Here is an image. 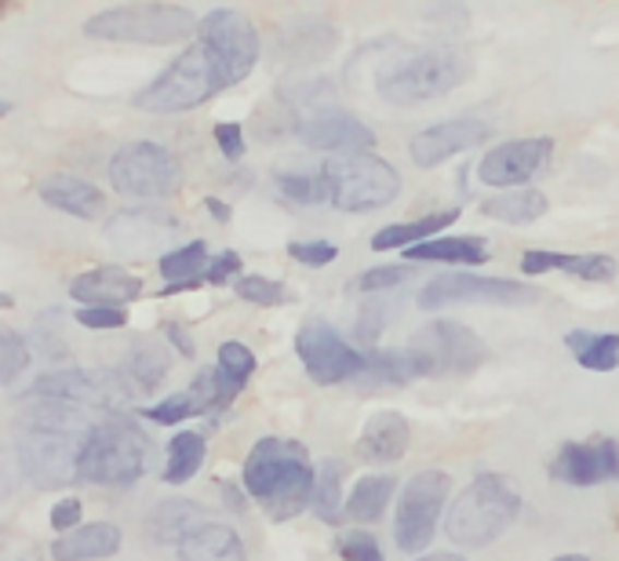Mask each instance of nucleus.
Masks as SVG:
<instances>
[{
  "label": "nucleus",
  "mask_w": 619,
  "mask_h": 561,
  "mask_svg": "<svg viewBox=\"0 0 619 561\" xmlns=\"http://www.w3.org/2000/svg\"><path fill=\"white\" fill-rule=\"evenodd\" d=\"M313 481H318V467L302 441L259 438L245 456L241 485L277 525L307 511L313 500Z\"/></svg>",
  "instance_id": "f257e3e1"
},
{
  "label": "nucleus",
  "mask_w": 619,
  "mask_h": 561,
  "mask_svg": "<svg viewBox=\"0 0 619 561\" xmlns=\"http://www.w3.org/2000/svg\"><path fill=\"white\" fill-rule=\"evenodd\" d=\"M471 73L474 62L460 45H422L401 51L386 67H379L376 92L383 103L412 110V106L438 103L455 88H463Z\"/></svg>",
  "instance_id": "f03ea898"
},
{
  "label": "nucleus",
  "mask_w": 619,
  "mask_h": 561,
  "mask_svg": "<svg viewBox=\"0 0 619 561\" xmlns=\"http://www.w3.org/2000/svg\"><path fill=\"white\" fill-rule=\"evenodd\" d=\"M521 511H525V500H521L517 485L507 474L481 470L449 506L444 536L463 550H485L517 522Z\"/></svg>",
  "instance_id": "7ed1b4c3"
},
{
  "label": "nucleus",
  "mask_w": 619,
  "mask_h": 561,
  "mask_svg": "<svg viewBox=\"0 0 619 561\" xmlns=\"http://www.w3.org/2000/svg\"><path fill=\"white\" fill-rule=\"evenodd\" d=\"M226 88H230V84H226L223 67L198 40V45L182 48L179 56L146 84V88H139L132 106L139 114L179 117V114L198 110L204 103H212L215 95H223Z\"/></svg>",
  "instance_id": "20e7f679"
},
{
  "label": "nucleus",
  "mask_w": 619,
  "mask_h": 561,
  "mask_svg": "<svg viewBox=\"0 0 619 561\" xmlns=\"http://www.w3.org/2000/svg\"><path fill=\"white\" fill-rule=\"evenodd\" d=\"M201 19L182 4H165V0H132V4H114L95 12L84 23V34L92 40H110V45H146L165 48L190 40L198 34Z\"/></svg>",
  "instance_id": "39448f33"
},
{
  "label": "nucleus",
  "mask_w": 619,
  "mask_h": 561,
  "mask_svg": "<svg viewBox=\"0 0 619 561\" xmlns=\"http://www.w3.org/2000/svg\"><path fill=\"white\" fill-rule=\"evenodd\" d=\"M150 445L146 430L132 419L110 416L103 423H92L81 445V481L106 485V489H132L150 470Z\"/></svg>",
  "instance_id": "423d86ee"
},
{
  "label": "nucleus",
  "mask_w": 619,
  "mask_h": 561,
  "mask_svg": "<svg viewBox=\"0 0 619 561\" xmlns=\"http://www.w3.org/2000/svg\"><path fill=\"white\" fill-rule=\"evenodd\" d=\"M324 171L332 182V208L346 215L379 212L394 204L401 193V171L372 150L324 160Z\"/></svg>",
  "instance_id": "0eeeda50"
},
{
  "label": "nucleus",
  "mask_w": 619,
  "mask_h": 561,
  "mask_svg": "<svg viewBox=\"0 0 619 561\" xmlns=\"http://www.w3.org/2000/svg\"><path fill=\"white\" fill-rule=\"evenodd\" d=\"M110 187L132 201H165L176 198L182 187V160L176 150L154 139H135L114 150L110 157Z\"/></svg>",
  "instance_id": "6e6552de"
},
{
  "label": "nucleus",
  "mask_w": 619,
  "mask_h": 561,
  "mask_svg": "<svg viewBox=\"0 0 619 561\" xmlns=\"http://www.w3.org/2000/svg\"><path fill=\"white\" fill-rule=\"evenodd\" d=\"M416 380H438V375H471L488 361L485 339L471 325L452 318H433L408 339Z\"/></svg>",
  "instance_id": "1a4fd4ad"
},
{
  "label": "nucleus",
  "mask_w": 619,
  "mask_h": 561,
  "mask_svg": "<svg viewBox=\"0 0 619 561\" xmlns=\"http://www.w3.org/2000/svg\"><path fill=\"white\" fill-rule=\"evenodd\" d=\"M452 478L444 470H419L401 485L397 511H394V544L401 554H427L433 536H438L441 514L449 506Z\"/></svg>",
  "instance_id": "9d476101"
},
{
  "label": "nucleus",
  "mask_w": 619,
  "mask_h": 561,
  "mask_svg": "<svg viewBox=\"0 0 619 561\" xmlns=\"http://www.w3.org/2000/svg\"><path fill=\"white\" fill-rule=\"evenodd\" d=\"M88 434V430H84ZM84 434L73 430H45V427H19L15 438V467L37 489H70L81 481V445Z\"/></svg>",
  "instance_id": "9b49d317"
},
{
  "label": "nucleus",
  "mask_w": 619,
  "mask_h": 561,
  "mask_svg": "<svg viewBox=\"0 0 619 561\" xmlns=\"http://www.w3.org/2000/svg\"><path fill=\"white\" fill-rule=\"evenodd\" d=\"M539 288L528 285V280H510V277H485L474 274V270H460V274H441L430 277L427 285L419 288L416 303L419 310H449V307H463V303H477V307H525L536 303Z\"/></svg>",
  "instance_id": "f8f14e48"
},
{
  "label": "nucleus",
  "mask_w": 619,
  "mask_h": 561,
  "mask_svg": "<svg viewBox=\"0 0 619 561\" xmlns=\"http://www.w3.org/2000/svg\"><path fill=\"white\" fill-rule=\"evenodd\" d=\"M288 135H296L313 154H365L376 146V128L361 121L354 110H346L340 103H321L310 110L288 114Z\"/></svg>",
  "instance_id": "ddd939ff"
},
{
  "label": "nucleus",
  "mask_w": 619,
  "mask_h": 561,
  "mask_svg": "<svg viewBox=\"0 0 619 561\" xmlns=\"http://www.w3.org/2000/svg\"><path fill=\"white\" fill-rule=\"evenodd\" d=\"M296 358L318 386L350 383L365 369V350L343 336L340 329L321 318L302 321L296 332Z\"/></svg>",
  "instance_id": "4468645a"
},
{
  "label": "nucleus",
  "mask_w": 619,
  "mask_h": 561,
  "mask_svg": "<svg viewBox=\"0 0 619 561\" xmlns=\"http://www.w3.org/2000/svg\"><path fill=\"white\" fill-rule=\"evenodd\" d=\"M198 40L223 67L230 88L241 84L248 73L259 67V56H263V37H259L255 23L245 12H237V8H212V12L201 19Z\"/></svg>",
  "instance_id": "2eb2a0df"
},
{
  "label": "nucleus",
  "mask_w": 619,
  "mask_h": 561,
  "mask_svg": "<svg viewBox=\"0 0 619 561\" xmlns=\"http://www.w3.org/2000/svg\"><path fill=\"white\" fill-rule=\"evenodd\" d=\"M553 139L550 135H525V139H507L485 150V157L477 160V179L481 187L492 190H517L528 187L532 179H539L553 160Z\"/></svg>",
  "instance_id": "dca6fc26"
},
{
  "label": "nucleus",
  "mask_w": 619,
  "mask_h": 561,
  "mask_svg": "<svg viewBox=\"0 0 619 561\" xmlns=\"http://www.w3.org/2000/svg\"><path fill=\"white\" fill-rule=\"evenodd\" d=\"M547 474L569 489H597V485L619 481V441L591 438V441H564L553 452Z\"/></svg>",
  "instance_id": "f3484780"
},
{
  "label": "nucleus",
  "mask_w": 619,
  "mask_h": 561,
  "mask_svg": "<svg viewBox=\"0 0 619 561\" xmlns=\"http://www.w3.org/2000/svg\"><path fill=\"white\" fill-rule=\"evenodd\" d=\"M488 135H492V124L481 121V117H449V121H433L412 135L408 157L416 168L430 171L441 168L444 160L466 154V150L488 143Z\"/></svg>",
  "instance_id": "a211bd4d"
},
{
  "label": "nucleus",
  "mask_w": 619,
  "mask_h": 561,
  "mask_svg": "<svg viewBox=\"0 0 619 561\" xmlns=\"http://www.w3.org/2000/svg\"><path fill=\"white\" fill-rule=\"evenodd\" d=\"M340 40L343 34L332 19H321V15L288 19L274 37V56L285 62V67H313V62L332 59Z\"/></svg>",
  "instance_id": "6ab92c4d"
},
{
  "label": "nucleus",
  "mask_w": 619,
  "mask_h": 561,
  "mask_svg": "<svg viewBox=\"0 0 619 561\" xmlns=\"http://www.w3.org/2000/svg\"><path fill=\"white\" fill-rule=\"evenodd\" d=\"M517 266L525 277H543L550 270H561V274L591 280V285H602V280H612L619 274V263L608 252H550V248H528Z\"/></svg>",
  "instance_id": "aec40b11"
},
{
  "label": "nucleus",
  "mask_w": 619,
  "mask_h": 561,
  "mask_svg": "<svg viewBox=\"0 0 619 561\" xmlns=\"http://www.w3.org/2000/svg\"><path fill=\"white\" fill-rule=\"evenodd\" d=\"M29 402H59V405H81V408H95L110 402V380H95L92 372L84 369H56L45 372L40 380L29 386Z\"/></svg>",
  "instance_id": "412c9836"
},
{
  "label": "nucleus",
  "mask_w": 619,
  "mask_h": 561,
  "mask_svg": "<svg viewBox=\"0 0 619 561\" xmlns=\"http://www.w3.org/2000/svg\"><path fill=\"white\" fill-rule=\"evenodd\" d=\"M412 445V423L405 419V413H394V408H383L365 423L361 438H357V459L365 463H397L405 459V452Z\"/></svg>",
  "instance_id": "4be33fe9"
},
{
  "label": "nucleus",
  "mask_w": 619,
  "mask_h": 561,
  "mask_svg": "<svg viewBox=\"0 0 619 561\" xmlns=\"http://www.w3.org/2000/svg\"><path fill=\"white\" fill-rule=\"evenodd\" d=\"M40 201L48 204V208H56L62 215H73V219H103L106 215V193L95 187V182L81 179V176H67V171H59V176H48L40 182Z\"/></svg>",
  "instance_id": "5701e85b"
},
{
  "label": "nucleus",
  "mask_w": 619,
  "mask_h": 561,
  "mask_svg": "<svg viewBox=\"0 0 619 561\" xmlns=\"http://www.w3.org/2000/svg\"><path fill=\"white\" fill-rule=\"evenodd\" d=\"M124 547L121 525L114 522H88L70 533H62L51 544V561H106Z\"/></svg>",
  "instance_id": "b1692460"
},
{
  "label": "nucleus",
  "mask_w": 619,
  "mask_h": 561,
  "mask_svg": "<svg viewBox=\"0 0 619 561\" xmlns=\"http://www.w3.org/2000/svg\"><path fill=\"white\" fill-rule=\"evenodd\" d=\"M70 296L78 303H132L143 296V280L124 266H92L70 280Z\"/></svg>",
  "instance_id": "393cba45"
},
{
  "label": "nucleus",
  "mask_w": 619,
  "mask_h": 561,
  "mask_svg": "<svg viewBox=\"0 0 619 561\" xmlns=\"http://www.w3.org/2000/svg\"><path fill=\"white\" fill-rule=\"evenodd\" d=\"M488 259H492V252H488V241L485 237H471V234H463V237H430V241H419V244H412L405 248V263H441V266H485Z\"/></svg>",
  "instance_id": "a878e982"
},
{
  "label": "nucleus",
  "mask_w": 619,
  "mask_h": 561,
  "mask_svg": "<svg viewBox=\"0 0 619 561\" xmlns=\"http://www.w3.org/2000/svg\"><path fill=\"white\" fill-rule=\"evenodd\" d=\"M209 511L198 500H187V496H171V500H160L154 511L146 514V536L154 539L157 547H179Z\"/></svg>",
  "instance_id": "bb28decb"
},
{
  "label": "nucleus",
  "mask_w": 619,
  "mask_h": 561,
  "mask_svg": "<svg viewBox=\"0 0 619 561\" xmlns=\"http://www.w3.org/2000/svg\"><path fill=\"white\" fill-rule=\"evenodd\" d=\"M179 230V219L150 208H128L110 223V241L117 248H124L128 255H143L150 244L165 241L168 234Z\"/></svg>",
  "instance_id": "cd10ccee"
},
{
  "label": "nucleus",
  "mask_w": 619,
  "mask_h": 561,
  "mask_svg": "<svg viewBox=\"0 0 619 561\" xmlns=\"http://www.w3.org/2000/svg\"><path fill=\"white\" fill-rule=\"evenodd\" d=\"M179 561H248V550L234 525L201 522L179 544Z\"/></svg>",
  "instance_id": "c85d7f7f"
},
{
  "label": "nucleus",
  "mask_w": 619,
  "mask_h": 561,
  "mask_svg": "<svg viewBox=\"0 0 619 561\" xmlns=\"http://www.w3.org/2000/svg\"><path fill=\"white\" fill-rule=\"evenodd\" d=\"M270 182H274V193L291 208H321V204H332V182L324 165L313 168H274L270 171Z\"/></svg>",
  "instance_id": "c756f323"
},
{
  "label": "nucleus",
  "mask_w": 619,
  "mask_h": 561,
  "mask_svg": "<svg viewBox=\"0 0 619 561\" xmlns=\"http://www.w3.org/2000/svg\"><path fill=\"white\" fill-rule=\"evenodd\" d=\"M452 223H460V208H441V212H430L422 219H412V223H386L379 226L372 234V252H405V248L419 244V241H430L449 230Z\"/></svg>",
  "instance_id": "7c9ffc66"
},
{
  "label": "nucleus",
  "mask_w": 619,
  "mask_h": 561,
  "mask_svg": "<svg viewBox=\"0 0 619 561\" xmlns=\"http://www.w3.org/2000/svg\"><path fill=\"white\" fill-rule=\"evenodd\" d=\"M168 372H171V361L157 343H135V347L124 354V361L117 365V375L124 380L132 397L160 391V383L168 380Z\"/></svg>",
  "instance_id": "2f4dec72"
},
{
  "label": "nucleus",
  "mask_w": 619,
  "mask_h": 561,
  "mask_svg": "<svg viewBox=\"0 0 619 561\" xmlns=\"http://www.w3.org/2000/svg\"><path fill=\"white\" fill-rule=\"evenodd\" d=\"M547 212H550L547 193L532 190V187L503 190V193H496V198L481 201V215H488L492 223H503V226H532Z\"/></svg>",
  "instance_id": "473e14b6"
},
{
  "label": "nucleus",
  "mask_w": 619,
  "mask_h": 561,
  "mask_svg": "<svg viewBox=\"0 0 619 561\" xmlns=\"http://www.w3.org/2000/svg\"><path fill=\"white\" fill-rule=\"evenodd\" d=\"M394 492H397V478H390V474H365V478H357L354 489L346 492V522L354 525L383 522Z\"/></svg>",
  "instance_id": "72a5a7b5"
},
{
  "label": "nucleus",
  "mask_w": 619,
  "mask_h": 561,
  "mask_svg": "<svg viewBox=\"0 0 619 561\" xmlns=\"http://www.w3.org/2000/svg\"><path fill=\"white\" fill-rule=\"evenodd\" d=\"M564 347L575 358V365L586 372H616L619 369V332H591V329H572L564 332Z\"/></svg>",
  "instance_id": "f704fd0d"
},
{
  "label": "nucleus",
  "mask_w": 619,
  "mask_h": 561,
  "mask_svg": "<svg viewBox=\"0 0 619 561\" xmlns=\"http://www.w3.org/2000/svg\"><path fill=\"white\" fill-rule=\"evenodd\" d=\"M204 456H209V438L198 434V430H179L168 441V456H165V470L160 478L165 485H187L190 478H198V470L204 467Z\"/></svg>",
  "instance_id": "c9c22d12"
},
{
  "label": "nucleus",
  "mask_w": 619,
  "mask_h": 561,
  "mask_svg": "<svg viewBox=\"0 0 619 561\" xmlns=\"http://www.w3.org/2000/svg\"><path fill=\"white\" fill-rule=\"evenodd\" d=\"M343 474L346 467L340 459H324L318 467V481H313V500L310 511L318 522L340 528L346 522V496H343Z\"/></svg>",
  "instance_id": "e433bc0d"
},
{
  "label": "nucleus",
  "mask_w": 619,
  "mask_h": 561,
  "mask_svg": "<svg viewBox=\"0 0 619 561\" xmlns=\"http://www.w3.org/2000/svg\"><path fill=\"white\" fill-rule=\"evenodd\" d=\"M368 386H405L416 380L408 347H372L365 350V369L357 375Z\"/></svg>",
  "instance_id": "4c0bfd02"
},
{
  "label": "nucleus",
  "mask_w": 619,
  "mask_h": 561,
  "mask_svg": "<svg viewBox=\"0 0 619 561\" xmlns=\"http://www.w3.org/2000/svg\"><path fill=\"white\" fill-rule=\"evenodd\" d=\"M209 259H212L209 244L198 237V241L168 248V252L157 259V270L165 280H201L204 270H209Z\"/></svg>",
  "instance_id": "58836bf2"
},
{
  "label": "nucleus",
  "mask_w": 619,
  "mask_h": 561,
  "mask_svg": "<svg viewBox=\"0 0 619 561\" xmlns=\"http://www.w3.org/2000/svg\"><path fill=\"white\" fill-rule=\"evenodd\" d=\"M277 99L288 114H299L310 106L335 103V84L329 77H291L277 88Z\"/></svg>",
  "instance_id": "ea45409f"
},
{
  "label": "nucleus",
  "mask_w": 619,
  "mask_h": 561,
  "mask_svg": "<svg viewBox=\"0 0 619 561\" xmlns=\"http://www.w3.org/2000/svg\"><path fill=\"white\" fill-rule=\"evenodd\" d=\"M416 277V263H383V266H368L350 280V293L357 296H383L394 293L405 280Z\"/></svg>",
  "instance_id": "a19ab883"
},
{
  "label": "nucleus",
  "mask_w": 619,
  "mask_h": 561,
  "mask_svg": "<svg viewBox=\"0 0 619 561\" xmlns=\"http://www.w3.org/2000/svg\"><path fill=\"white\" fill-rule=\"evenodd\" d=\"M234 293H237V299H245V303L266 307V310L291 303V293L285 288V280L263 277V274H241V277L234 280Z\"/></svg>",
  "instance_id": "79ce46f5"
},
{
  "label": "nucleus",
  "mask_w": 619,
  "mask_h": 561,
  "mask_svg": "<svg viewBox=\"0 0 619 561\" xmlns=\"http://www.w3.org/2000/svg\"><path fill=\"white\" fill-rule=\"evenodd\" d=\"M29 361H34V350H29V339L23 332L0 329V386L15 383L29 369Z\"/></svg>",
  "instance_id": "37998d69"
},
{
  "label": "nucleus",
  "mask_w": 619,
  "mask_h": 561,
  "mask_svg": "<svg viewBox=\"0 0 619 561\" xmlns=\"http://www.w3.org/2000/svg\"><path fill=\"white\" fill-rule=\"evenodd\" d=\"M193 416H201V413H198V402H193L190 391L168 394V397H160L157 405L143 408V419H150V423H157V427H179Z\"/></svg>",
  "instance_id": "c03bdc74"
},
{
  "label": "nucleus",
  "mask_w": 619,
  "mask_h": 561,
  "mask_svg": "<svg viewBox=\"0 0 619 561\" xmlns=\"http://www.w3.org/2000/svg\"><path fill=\"white\" fill-rule=\"evenodd\" d=\"M215 365H219L226 375H234L237 383H245V386L255 375V369H259L252 347H248V343H241V339H226L223 347H219V354H215Z\"/></svg>",
  "instance_id": "a18cd8bd"
},
{
  "label": "nucleus",
  "mask_w": 619,
  "mask_h": 561,
  "mask_svg": "<svg viewBox=\"0 0 619 561\" xmlns=\"http://www.w3.org/2000/svg\"><path fill=\"white\" fill-rule=\"evenodd\" d=\"M78 325L92 329V332H117L128 325V310L124 303H81L73 310Z\"/></svg>",
  "instance_id": "49530a36"
},
{
  "label": "nucleus",
  "mask_w": 619,
  "mask_h": 561,
  "mask_svg": "<svg viewBox=\"0 0 619 561\" xmlns=\"http://www.w3.org/2000/svg\"><path fill=\"white\" fill-rule=\"evenodd\" d=\"M335 550H340L343 561H386L383 544H379L368 528H346V533L335 539Z\"/></svg>",
  "instance_id": "de8ad7c7"
},
{
  "label": "nucleus",
  "mask_w": 619,
  "mask_h": 561,
  "mask_svg": "<svg viewBox=\"0 0 619 561\" xmlns=\"http://www.w3.org/2000/svg\"><path fill=\"white\" fill-rule=\"evenodd\" d=\"M390 325V307L386 303H365L357 310V321H354V339L361 347L372 350L379 339H383V329Z\"/></svg>",
  "instance_id": "09e8293b"
},
{
  "label": "nucleus",
  "mask_w": 619,
  "mask_h": 561,
  "mask_svg": "<svg viewBox=\"0 0 619 561\" xmlns=\"http://www.w3.org/2000/svg\"><path fill=\"white\" fill-rule=\"evenodd\" d=\"M288 255L296 259V263L318 270V266H332L335 259H340V244L335 241H324V237H310V241H288Z\"/></svg>",
  "instance_id": "8fccbe9b"
},
{
  "label": "nucleus",
  "mask_w": 619,
  "mask_h": 561,
  "mask_svg": "<svg viewBox=\"0 0 619 561\" xmlns=\"http://www.w3.org/2000/svg\"><path fill=\"white\" fill-rule=\"evenodd\" d=\"M212 143L215 150L223 154L226 165H241L245 154H248V139H245V128L237 121H219L212 128Z\"/></svg>",
  "instance_id": "3c124183"
},
{
  "label": "nucleus",
  "mask_w": 619,
  "mask_h": 561,
  "mask_svg": "<svg viewBox=\"0 0 619 561\" xmlns=\"http://www.w3.org/2000/svg\"><path fill=\"white\" fill-rule=\"evenodd\" d=\"M241 270H245L241 255H237L234 248H223V252H215L209 259V270H204V285H215V288L230 285V280L241 277Z\"/></svg>",
  "instance_id": "603ef678"
},
{
  "label": "nucleus",
  "mask_w": 619,
  "mask_h": 561,
  "mask_svg": "<svg viewBox=\"0 0 619 561\" xmlns=\"http://www.w3.org/2000/svg\"><path fill=\"white\" fill-rule=\"evenodd\" d=\"M81 514H84V503L78 500V496H67V500H59L56 506H51V528L62 536V533H70V528H78L81 525Z\"/></svg>",
  "instance_id": "864d4df0"
},
{
  "label": "nucleus",
  "mask_w": 619,
  "mask_h": 561,
  "mask_svg": "<svg viewBox=\"0 0 619 561\" xmlns=\"http://www.w3.org/2000/svg\"><path fill=\"white\" fill-rule=\"evenodd\" d=\"M165 339H168V347L179 354V358H198V343H193L190 336V329L182 325V321H165Z\"/></svg>",
  "instance_id": "5fc2aeb1"
},
{
  "label": "nucleus",
  "mask_w": 619,
  "mask_h": 561,
  "mask_svg": "<svg viewBox=\"0 0 619 561\" xmlns=\"http://www.w3.org/2000/svg\"><path fill=\"white\" fill-rule=\"evenodd\" d=\"M219 492H223V503L230 506L234 514H245L248 503H252V496H248L241 481H219Z\"/></svg>",
  "instance_id": "6e6d98bb"
},
{
  "label": "nucleus",
  "mask_w": 619,
  "mask_h": 561,
  "mask_svg": "<svg viewBox=\"0 0 619 561\" xmlns=\"http://www.w3.org/2000/svg\"><path fill=\"white\" fill-rule=\"evenodd\" d=\"M204 212H209L219 226H226V223L234 219V208H230V204H226L223 198H204Z\"/></svg>",
  "instance_id": "4d7b16f0"
},
{
  "label": "nucleus",
  "mask_w": 619,
  "mask_h": 561,
  "mask_svg": "<svg viewBox=\"0 0 619 561\" xmlns=\"http://www.w3.org/2000/svg\"><path fill=\"white\" fill-rule=\"evenodd\" d=\"M12 481H15V470H12V459L0 452V496L12 492Z\"/></svg>",
  "instance_id": "13d9d810"
},
{
  "label": "nucleus",
  "mask_w": 619,
  "mask_h": 561,
  "mask_svg": "<svg viewBox=\"0 0 619 561\" xmlns=\"http://www.w3.org/2000/svg\"><path fill=\"white\" fill-rule=\"evenodd\" d=\"M412 561H466L463 554H452V550H427V554L412 558Z\"/></svg>",
  "instance_id": "bf43d9fd"
},
{
  "label": "nucleus",
  "mask_w": 619,
  "mask_h": 561,
  "mask_svg": "<svg viewBox=\"0 0 619 561\" xmlns=\"http://www.w3.org/2000/svg\"><path fill=\"white\" fill-rule=\"evenodd\" d=\"M12 110H15V103H12V99H0V121H4V117L12 114Z\"/></svg>",
  "instance_id": "052dcab7"
},
{
  "label": "nucleus",
  "mask_w": 619,
  "mask_h": 561,
  "mask_svg": "<svg viewBox=\"0 0 619 561\" xmlns=\"http://www.w3.org/2000/svg\"><path fill=\"white\" fill-rule=\"evenodd\" d=\"M550 561H591L586 554H558V558H550Z\"/></svg>",
  "instance_id": "680f3d73"
},
{
  "label": "nucleus",
  "mask_w": 619,
  "mask_h": 561,
  "mask_svg": "<svg viewBox=\"0 0 619 561\" xmlns=\"http://www.w3.org/2000/svg\"><path fill=\"white\" fill-rule=\"evenodd\" d=\"M8 307H12V296H8V293H0V310H8Z\"/></svg>",
  "instance_id": "e2e57ef3"
},
{
  "label": "nucleus",
  "mask_w": 619,
  "mask_h": 561,
  "mask_svg": "<svg viewBox=\"0 0 619 561\" xmlns=\"http://www.w3.org/2000/svg\"><path fill=\"white\" fill-rule=\"evenodd\" d=\"M8 8H12V0H0V15H4V12H8Z\"/></svg>",
  "instance_id": "0e129e2a"
}]
</instances>
